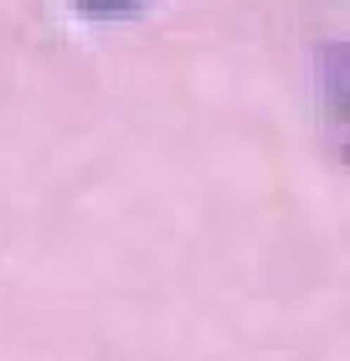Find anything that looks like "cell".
<instances>
[{"mask_svg": "<svg viewBox=\"0 0 350 361\" xmlns=\"http://www.w3.org/2000/svg\"><path fill=\"white\" fill-rule=\"evenodd\" d=\"M325 88H330V124L345 119V47H325Z\"/></svg>", "mask_w": 350, "mask_h": 361, "instance_id": "1", "label": "cell"}, {"mask_svg": "<svg viewBox=\"0 0 350 361\" xmlns=\"http://www.w3.org/2000/svg\"><path fill=\"white\" fill-rule=\"evenodd\" d=\"M144 6H155V0H73V11L82 21H129Z\"/></svg>", "mask_w": 350, "mask_h": 361, "instance_id": "2", "label": "cell"}]
</instances>
